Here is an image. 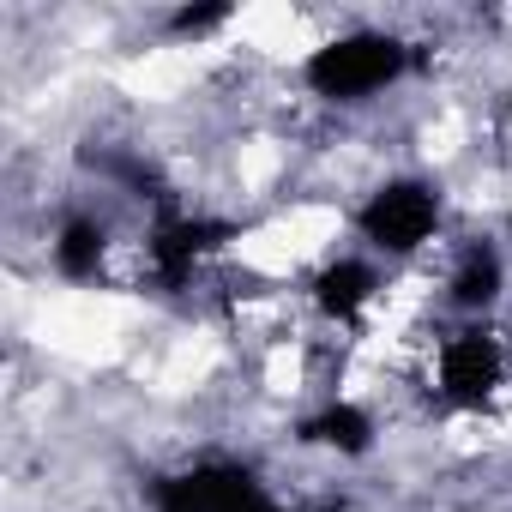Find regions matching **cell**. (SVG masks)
<instances>
[{
	"instance_id": "obj_1",
	"label": "cell",
	"mask_w": 512,
	"mask_h": 512,
	"mask_svg": "<svg viewBox=\"0 0 512 512\" xmlns=\"http://www.w3.org/2000/svg\"><path fill=\"white\" fill-rule=\"evenodd\" d=\"M398 73H404V49L392 37H344L308 61V85L320 97H338V103H356V97L392 85Z\"/></svg>"
},
{
	"instance_id": "obj_2",
	"label": "cell",
	"mask_w": 512,
	"mask_h": 512,
	"mask_svg": "<svg viewBox=\"0 0 512 512\" xmlns=\"http://www.w3.org/2000/svg\"><path fill=\"white\" fill-rule=\"evenodd\" d=\"M157 512H272L260 482L235 464H205L157 488Z\"/></svg>"
},
{
	"instance_id": "obj_3",
	"label": "cell",
	"mask_w": 512,
	"mask_h": 512,
	"mask_svg": "<svg viewBox=\"0 0 512 512\" xmlns=\"http://www.w3.org/2000/svg\"><path fill=\"white\" fill-rule=\"evenodd\" d=\"M434 217H440V205H434V193H428L422 181H392V187H380V193L368 199L362 229H368V241H374V247L410 253L416 241H428V235H434Z\"/></svg>"
},
{
	"instance_id": "obj_4",
	"label": "cell",
	"mask_w": 512,
	"mask_h": 512,
	"mask_svg": "<svg viewBox=\"0 0 512 512\" xmlns=\"http://www.w3.org/2000/svg\"><path fill=\"white\" fill-rule=\"evenodd\" d=\"M440 380H446V398L452 404H482L494 392V380H500V338L494 332H458L446 344Z\"/></svg>"
},
{
	"instance_id": "obj_5",
	"label": "cell",
	"mask_w": 512,
	"mask_h": 512,
	"mask_svg": "<svg viewBox=\"0 0 512 512\" xmlns=\"http://www.w3.org/2000/svg\"><path fill=\"white\" fill-rule=\"evenodd\" d=\"M229 241V223H205V217H169L157 235H151V260H157V278L175 290L187 284V272L205 260L211 247Z\"/></svg>"
},
{
	"instance_id": "obj_6",
	"label": "cell",
	"mask_w": 512,
	"mask_h": 512,
	"mask_svg": "<svg viewBox=\"0 0 512 512\" xmlns=\"http://www.w3.org/2000/svg\"><path fill=\"white\" fill-rule=\"evenodd\" d=\"M314 290H320V308H326L332 320H356V314H362V302L374 296V272H368V266H356V260H344V266H326Z\"/></svg>"
},
{
	"instance_id": "obj_7",
	"label": "cell",
	"mask_w": 512,
	"mask_h": 512,
	"mask_svg": "<svg viewBox=\"0 0 512 512\" xmlns=\"http://www.w3.org/2000/svg\"><path fill=\"white\" fill-rule=\"evenodd\" d=\"M494 296H500V260H494L488 247H470L458 278H452V302L458 308H488Z\"/></svg>"
},
{
	"instance_id": "obj_8",
	"label": "cell",
	"mask_w": 512,
	"mask_h": 512,
	"mask_svg": "<svg viewBox=\"0 0 512 512\" xmlns=\"http://www.w3.org/2000/svg\"><path fill=\"white\" fill-rule=\"evenodd\" d=\"M368 434H374V428H368V416H362L356 404H332L326 416H314V422H308V440L338 446V452H350V458H356V452H368Z\"/></svg>"
},
{
	"instance_id": "obj_9",
	"label": "cell",
	"mask_w": 512,
	"mask_h": 512,
	"mask_svg": "<svg viewBox=\"0 0 512 512\" xmlns=\"http://www.w3.org/2000/svg\"><path fill=\"white\" fill-rule=\"evenodd\" d=\"M103 229L97 223H67L61 229V241H55V260H61V272L67 278H91L97 266H103Z\"/></svg>"
},
{
	"instance_id": "obj_10",
	"label": "cell",
	"mask_w": 512,
	"mask_h": 512,
	"mask_svg": "<svg viewBox=\"0 0 512 512\" xmlns=\"http://www.w3.org/2000/svg\"><path fill=\"white\" fill-rule=\"evenodd\" d=\"M223 19H229V7H187V13H175V31L181 37H199V31H211Z\"/></svg>"
}]
</instances>
